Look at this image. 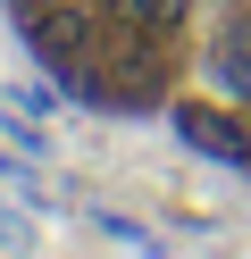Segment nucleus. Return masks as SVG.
Instances as JSON below:
<instances>
[{
    "label": "nucleus",
    "mask_w": 251,
    "mask_h": 259,
    "mask_svg": "<svg viewBox=\"0 0 251 259\" xmlns=\"http://www.w3.org/2000/svg\"><path fill=\"white\" fill-rule=\"evenodd\" d=\"M176 134L193 142L201 159H226V167H243V159H251V142L234 134V125L218 117V109H176Z\"/></svg>",
    "instance_id": "1"
},
{
    "label": "nucleus",
    "mask_w": 251,
    "mask_h": 259,
    "mask_svg": "<svg viewBox=\"0 0 251 259\" xmlns=\"http://www.w3.org/2000/svg\"><path fill=\"white\" fill-rule=\"evenodd\" d=\"M0 176H17V159H9V151H0Z\"/></svg>",
    "instance_id": "3"
},
{
    "label": "nucleus",
    "mask_w": 251,
    "mask_h": 259,
    "mask_svg": "<svg viewBox=\"0 0 251 259\" xmlns=\"http://www.w3.org/2000/svg\"><path fill=\"white\" fill-rule=\"evenodd\" d=\"M218 84H226L234 101H251V25H226V42H218Z\"/></svg>",
    "instance_id": "2"
}]
</instances>
